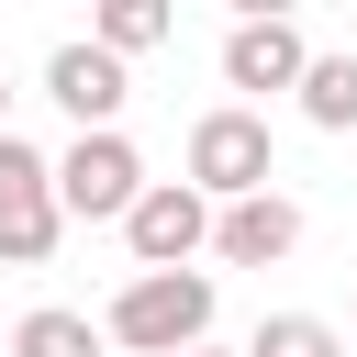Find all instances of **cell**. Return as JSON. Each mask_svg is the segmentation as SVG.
<instances>
[{"label":"cell","mask_w":357,"mask_h":357,"mask_svg":"<svg viewBox=\"0 0 357 357\" xmlns=\"http://www.w3.org/2000/svg\"><path fill=\"white\" fill-rule=\"evenodd\" d=\"M100 335L134 346V357H190V346H212V268H134V279L112 290Z\"/></svg>","instance_id":"obj_1"},{"label":"cell","mask_w":357,"mask_h":357,"mask_svg":"<svg viewBox=\"0 0 357 357\" xmlns=\"http://www.w3.org/2000/svg\"><path fill=\"white\" fill-rule=\"evenodd\" d=\"M100 346H112V335H100L89 312H56V301L11 324V357H100Z\"/></svg>","instance_id":"obj_10"},{"label":"cell","mask_w":357,"mask_h":357,"mask_svg":"<svg viewBox=\"0 0 357 357\" xmlns=\"http://www.w3.org/2000/svg\"><path fill=\"white\" fill-rule=\"evenodd\" d=\"M67 234V201H56V156H33L22 134H0V268H45Z\"/></svg>","instance_id":"obj_3"},{"label":"cell","mask_w":357,"mask_h":357,"mask_svg":"<svg viewBox=\"0 0 357 357\" xmlns=\"http://www.w3.org/2000/svg\"><path fill=\"white\" fill-rule=\"evenodd\" d=\"M212 212H234V201H257L268 178H279V156H268V112H245V100H223V112H201L190 123V167H178Z\"/></svg>","instance_id":"obj_2"},{"label":"cell","mask_w":357,"mask_h":357,"mask_svg":"<svg viewBox=\"0 0 357 357\" xmlns=\"http://www.w3.org/2000/svg\"><path fill=\"white\" fill-rule=\"evenodd\" d=\"M45 100H56L78 134H123L134 78H123V56H100V45H56V56H45Z\"/></svg>","instance_id":"obj_6"},{"label":"cell","mask_w":357,"mask_h":357,"mask_svg":"<svg viewBox=\"0 0 357 357\" xmlns=\"http://www.w3.org/2000/svg\"><path fill=\"white\" fill-rule=\"evenodd\" d=\"M245 357H346V335H335V324H324V312H268V324H257V346H245Z\"/></svg>","instance_id":"obj_12"},{"label":"cell","mask_w":357,"mask_h":357,"mask_svg":"<svg viewBox=\"0 0 357 357\" xmlns=\"http://www.w3.org/2000/svg\"><path fill=\"white\" fill-rule=\"evenodd\" d=\"M212 201L190 190V178H145V201L123 212V245H134V268H190L201 245H212Z\"/></svg>","instance_id":"obj_5"},{"label":"cell","mask_w":357,"mask_h":357,"mask_svg":"<svg viewBox=\"0 0 357 357\" xmlns=\"http://www.w3.org/2000/svg\"><path fill=\"white\" fill-rule=\"evenodd\" d=\"M178 33V11L167 0H100V22H89V45L100 56H145V45H167Z\"/></svg>","instance_id":"obj_9"},{"label":"cell","mask_w":357,"mask_h":357,"mask_svg":"<svg viewBox=\"0 0 357 357\" xmlns=\"http://www.w3.org/2000/svg\"><path fill=\"white\" fill-rule=\"evenodd\" d=\"M56 201H67V223H123V212L145 201V156H134L123 134H78V145L56 156Z\"/></svg>","instance_id":"obj_4"},{"label":"cell","mask_w":357,"mask_h":357,"mask_svg":"<svg viewBox=\"0 0 357 357\" xmlns=\"http://www.w3.org/2000/svg\"><path fill=\"white\" fill-rule=\"evenodd\" d=\"M301 123L357 134V56H312V78H301Z\"/></svg>","instance_id":"obj_11"},{"label":"cell","mask_w":357,"mask_h":357,"mask_svg":"<svg viewBox=\"0 0 357 357\" xmlns=\"http://www.w3.org/2000/svg\"><path fill=\"white\" fill-rule=\"evenodd\" d=\"M190 357H223V346H190Z\"/></svg>","instance_id":"obj_14"},{"label":"cell","mask_w":357,"mask_h":357,"mask_svg":"<svg viewBox=\"0 0 357 357\" xmlns=\"http://www.w3.org/2000/svg\"><path fill=\"white\" fill-rule=\"evenodd\" d=\"M301 78H312V45L290 11H245L223 33V89H301Z\"/></svg>","instance_id":"obj_7"},{"label":"cell","mask_w":357,"mask_h":357,"mask_svg":"<svg viewBox=\"0 0 357 357\" xmlns=\"http://www.w3.org/2000/svg\"><path fill=\"white\" fill-rule=\"evenodd\" d=\"M0 134H11V78H0Z\"/></svg>","instance_id":"obj_13"},{"label":"cell","mask_w":357,"mask_h":357,"mask_svg":"<svg viewBox=\"0 0 357 357\" xmlns=\"http://www.w3.org/2000/svg\"><path fill=\"white\" fill-rule=\"evenodd\" d=\"M290 245H301V201H290V190H257V201H234V212L212 223V257H223V268H279Z\"/></svg>","instance_id":"obj_8"},{"label":"cell","mask_w":357,"mask_h":357,"mask_svg":"<svg viewBox=\"0 0 357 357\" xmlns=\"http://www.w3.org/2000/svg\"><path fill=\"white\" fill-rule=\"evenodd\" d=\"M0 357H11V346H0Z\"/></svg>","instance_id":"obj_15"}]
</instances>
